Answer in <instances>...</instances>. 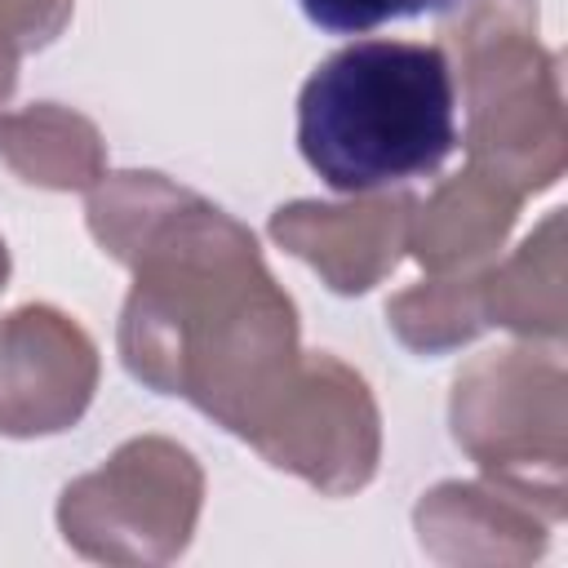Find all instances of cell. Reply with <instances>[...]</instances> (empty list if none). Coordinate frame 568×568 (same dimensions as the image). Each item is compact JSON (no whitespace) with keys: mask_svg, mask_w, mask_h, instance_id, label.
<instances>
[{"mask_svg":"<svg viewBox=\"0 0 568 568\" xmlns=\"http://www.w3.org/2000/svg\"><path fill=\"white\" fill-rule=\"evenodd\" d=\"M297 151L333 191L364 195L439 173L457 151V80L439 44L355 40L297 93Z\"/></svg>","mask_w":568,"mask_h":568,"instance_id":"1","label":"cell"},{"mask_svg":"<svg viewBox=\"0 0 568 568\" xmlns=\"http://www.w3.org/2000/svg\"><path fill=\"white\" fill-rule=\"evenodd\" d=\"M408 200L373 204H288L271 217V235L297 257L315 262L337 293H364L386 266H395V240L404 235Z\"/></svg>","mask_w":568,"mask_h":568,"instance_id":"2","label":"cell"},{"mask_svg":"<svg viewBox=\"0 0 568 568\" xmlns=\"http://www.w3.org/2000/svg\"><path fill=\"white\" fill-rule=\"evenodd\" d=\"M4 271H9V262H4V244H0V284H4Z\"/></svg>","mask_w":568,"mask_h":568,"instance_id":"6","label":"cell"},{"mask_svg":"<svg viewBox=\"0 0 568 568\" xmlns=\"http://www.w3.org/2000/svg\"><path fill=\"white\" fill-rule=\"evenodd\" d=\"M22 9H27V18L40 27V36L44 40H53L58 31H62V22H67V13H71V0H18Z\"/></svg>","mask_w":568,"mask_h":568,"instance_id":"4","label":"cell"},{"mask_svg":"<svg viewBox=\"0 0 568 568\" xmlns=\"http://www.w3.org/2000/svg\"><path fill=\"white\" fill-rule=\"evenodd\" d=\"M9 89H13V58L0 53V102L9 98Z\"/></svg>","mask_w":568,"mask_h":568,"instance_id":"5","label":"cell"},{"mask_svg":"<svg viewBox=\"0 0 568 568\" xmlns=\"http://www.w3.org/2000/svg\"><path fill=\"white\" fill-rule=\"evenodd\" d=\"M462 0H297V9L328 36H364L386 22L422 18V13H448Z\"/></svg>","mask_w":568,"mask_h":568,"instance_id":"3","label":"cell"}]
</instances>
